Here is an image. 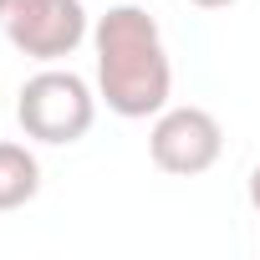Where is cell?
<instances>
[{
    "label": "cell",
    "mask_w": 260,
    "mask_h": 260,
    "mask_svg": "<svg viewBox=\"0 0 260 260\" xmlns=\"http://www.w3.org/2000/svg\"><path fill=\"white\" fill-rule=\"evenodd\" d=\"M97 46V97L117 117H158L174 97V67L164 31L143 6H112L92 26Z\"/></svg>",
    "instance_id": "1"
},
{
    "label": "cell",
    "mask_w": 260,
    "mask_h": 260,
    "mask_svg": "<svg viewBox=\"0 0 260 260\" xmlns=\"http://www.w3.org/2000/svg\"><path fill=\"white\" fill-rule=\"evenodd\" d=\"M224 153V127L209 107H164L153 117V133H148V158L174 174V179H194L209 174Z\"/></svg>",
    "instance_id": "4"
},
{
    "label": "cell",
    "mask_w": 260,
    "mask_h": 260,
    "mask_svg": "<svg viewBox=\"0 0 260 260\" xmlns=\"http://www.w3.org/2000/svg\"><path fill=\"white\" fill-rule=\"evenodd\" d=\"M189 6H199V11H224V6H235V0H189Z\"/></svg>",
    "instance_id": "7"
},
{
    "label": "cell",
    "mask_w": 260,
    "mask_h": 260,
    "mask_svg": "<svg viewBox=\"0 0 260 260\" xmlns=\"http://www.w3.org/2000/svg\"><path fill=\"white\" fill-rule=\"evenodd\" d=\"M0 31L31 61H61L87 41V6L82 0H0Z\"/></svg>",
    "instance_id": "3"
},
{
    "label": "cell",
    "mask_w": 260,
    "mask_h": 260,
    "mask_svg": "<svg viewBox=\"0 0 260 260\" xmlns=\"http://www.w3.org/2000/svg\"><path fill=\"white\" fill-rule=\"evenodd\" d=\"M41 194V164L26 143H0V209H21Z\"/></svg>",
    "instance_id": "5"
},
{
    "label": "cell",
    "mask_w": 260,
    "mask_h": 260,
    "mask_svg": "<svg viewBox=\"0 0 260 260\" xmlns=\"http://www.w3.org/2000/svg\"><path fill=\"white\" fill-rule=\"evenodd\" d=\"M16 122H21V133L36 138V143H77L92 133V122H97V97L87 87V77L77 72H61V67H46L36 72L21 97H16Z\"/></svg>",
    "instance_id": "2"
},
{
    "label": "cell",
    "mask_w": 260,
    "mask_h": 260,
    "mask_svg": "<svg viewBox=\"0 0 260 260\" xmlns=\"http://www.w3.org/2000/svg\"><path fill=\"white\" fill-rule=\"evenodd\" d=\"M250 204H255V214H260V164L250 169Z\"/></svg>",
    "instance_id": "6"
}]
</instances>
